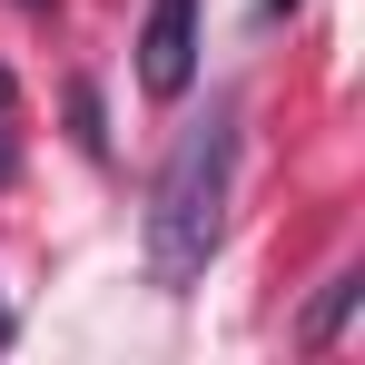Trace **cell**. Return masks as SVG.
Segmentation results:
<instances>
[{"instance_id": "cell-6", "label": "cell", "mask_w": 365, "mask_h": 365, "mask_svg": "<svg viewBox=\"0 0 365 365\" xmlns=\"http://www.w3.org/2000/svg\"><path fill=\"white\" fill-rule=\"evenodd\" d=\"M287 10H297V0H257V20H287Z\"/></svg>"}, {"instance_id": "cell-4", "label": "cell", "mask_w": 365, "mask_h": 365, "mask_svg": "<svg viewBox=\"0 0 365 365\" xmlns=\"http://www.w3.org/2000/svg\"><path fill=\"white\" fill-rule=\"evenodd\" d=\"M69 128H79L89 158H109V119H99V89H89V79H69Z\"/></svg>"}, {"instance_id": "cell-1", "label": "cell", "mask_w": 365, "mask_h": 365, "mask_svg": "<svg viewBox=\"0 0 365 365\" xmlns=\"http://www.w3.org/2000/svg\"><path fill=\"white\" fill-rule=\"evenodd\" d=\"M237 128H247V99H207V119L178 128V148L158 158V187H148V277L187 297L207 277V257L227 237V197H237Z\"/></svg>"}, {"instance_id": "cell-8", "label": "cell", "mask_w": 365, "mask_h": 365, "mask_svg": "<svg viewBox=\"0 0 365 365\" xmlns=\"http://www.w3.org/2000/svg\"><path fill=\"white\" fill-rule=\"evenodd\" d=\"M0 346H10V306H0Z\"/></svg>"}, {"instance_id": "cell-7", "label": "cell", "mask_w": 365, "mask_h": 365, "mask_svg": "<svg viewBox=\"0 0 365 365\" xmlns=\"http://www.w3.org/2000/svg\"><path fill=\"white\" fill-rule=\"evenodd\" d=\"M20 10H40V20H50V10H60V0H20Z\"/></svg>"}, {"instance_id": "cell-2", "label": "cell", "mask_w": 365, "mask_h": 365, "mask_svg": "<svg viewBox=\"0 0 365 365\" xmlns=\"http://www.w3.org/2000/svg\"><path fill=\"white\" fill-rule=\"evenodd\" d=\"M138 89H148V99H187V89H197V0H148Z\"/></svg>"}, {"instance_id": "cell-5", "label": "cell", "mask_w": 365, "mask_h": 365, "mask_svg": "<svg viewBox=\"0 0 365 365\" xmlns=\"http://www.w3.org/2000/svg\"><path fill=\"white\" fill-rule=\"evenodd\" d=\"M20 178V138H10V109H0V187Z\"/></svg>"}, {"instance_id": "cell-3", "label": "cell", "mask_w": 365, "mask_h": 365, "mask_svg": "<svg viewBox=\"0 0 365 365\" xmlns=\"http://www.w3.org/2000/svg\"><path fill=\"white\" fill-rule=\"evenodd\" d=\"M356 297H365V277H356V267H346V277H326V297L306 306V346H326V336L356 316Z\"/></svg>"}]
</instances>
